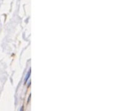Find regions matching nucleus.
<instances>
[{"mask_svg":"<svg viewBox=\"0 0 124 111\" xmlns=\"http://www.w3.org/2000/svg\"><path fill=\"white\" fill-rule=\"evenodd\" d=\"M20 111H23V107H22V108H20Z\"/></svg>","mask_w":124,"mask_h":111,"instance_id":"2","label":"nucleus"},{"mask_svg":"<svg viewBox=\"0 0 124 111\" xmlns=\"http://www.w3.org/2000/svg\"><path fill=\"white\" fill-rule=\"evenodd\" d=\"M31 70H29V71L28 72V74H27V76H26V77H25V84H26L27 83V81H28V79H29V77H30V75H31Z\"/></svg>","mask_w":124,"mask_h":111,"instance_id":"1","label":"nucleus"}]
</instances>
